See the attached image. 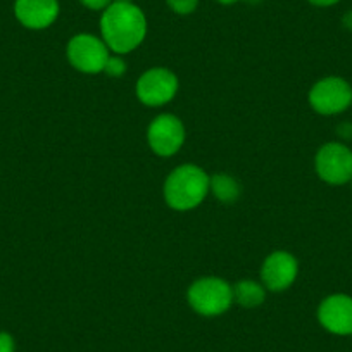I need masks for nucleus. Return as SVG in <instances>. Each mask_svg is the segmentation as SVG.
Masks as SVG:
<instances>
[{"label": "nucleus", "mask_w": 352, "mask_h": 352, "mask_svg": "<svg viewBox=\"0 0 352 352\" xmlns=\"http://www.w3.org/2000/svg\"><path fill=\"white\" fill-rule=\"evenodd\" d=\"M309 2L316 8H331V6L338 4L340 0H309Z\"/></svg>", "instance_id": "6ab92c4d"}, {"label": "nucleus", "mask_w": 352, "mask_h": 352, "mask_svg": "<svg viewBox=\"0 0 352 352\" xmlns=\"http://www.w3.org/2000/svg\"><path fill=\"white\" fill-rule=\"evenodd\" d=\"M266 299V292L261 283L254 280H242L233 287V302L242 307H257Z\"/></svg>", "instance_id": "f8f14e48"}, {"label": "nucleus", "mask_w": 352, "mask_h": 352, "mask_svg": "<svg viewBox=\"0 0 352 352\" xmlns=\"http://www.w3.org/2000/svg\"><path fill=\"white\" fill-rule=\"evenodd\" d=\"M168 6L176 14H192L197 9L199 0H168Z\"/></svg>", "instance_id": "2eb2a0df"}, {"label": "nucleus", "mask_w": 352, "mask_h": 352, "mask_svg": "<svg viewBox=\"0 0 352 352\" xmlns=\"http://www.w3.org/2000/svg\"><path fill=\"white\" fill-rule=\"evenodd\" d=\"M14 14L25 28L45 30L59 16L57 0H16Z\"/></svg>", "instance_id": "9b49d317"}, {"label": "nucleus", "mask_w": 352, "mask_h": 352, "mask_svg": "<svg viewBox=\"0 0 352 352\" xmlns=\"http://www.w3.org/2000/svg\"><path fill=\"white\" fill-rule=\"evenodd\" d=\"M309 104L323 116L344 113L352 104V87L340 76L321 78L309 90Z\"/></svg>", "instance_id": "20e7f679"}, {"label": "nucleus", "mask_w": 352, "mask_h": 352, "mask_svg": "<svg viewBox=\"0 0 352 352\" xmlns=\"http://www.w3.org/2000/svg\"><path fill=\"white\" fill-rule=\"evenodd\" d=\"M209 184H211V176L199 166H178L166 178V204L175 211H190L208 197Z\"/></svg>", "instance_id": "f03ea898"}, {"label": "nucleus", "mask_w": 352, "mask_h": 352, "mask_svg": "<svg viewBox=\"0 0 352 352\" xmlns=\"http://www.w3.org/2000/svg\"><path fill=\"white\" fill-rule=\"evenodd\" d=\"M297 273H299V264L296 257L285 250H278L264 259L263 268H261V280L268 290L282 292L296 282Z\"/></svg>", "instance_id": "9d476101"}, {"label": "nucleus", "mask_w": 352, "mask_h": 352, "mask_svg": "<svg viewBox=\"0 0 352 352\" xmlns=\"http://www.w3.org/2000/svg\"><path fill=\"white\" fill-rule=\"evenodd\" d=\"M218 2L223 6H232V4H235V2H239V0H218Z\"/></svg>", "instance_id": "412c9836"}, {"label": "nucleus", "mask_w": 352, "mask_h": 352, "mask_svg": "<svg viewBox=\"0 0 352 352\" xmlns=\"http://www.w3.org/2000/svg\"><path fill=\"white\" fill-rule=\"evenodd\" d=\"M337 133L342 140H352V123H342L337 126Z\"/></svg>", "instance_id": "a211bd4d"}, {"label": "nucleus", "mask_w": 352, "mask_h": 352, "mask_svg": "<svg viewBox=\"0 0 352 352\" xmlns=\"http://www.w3.org/2000/svg\"><path fill=\"white\" fill-rule=\"evenodd\" d=\"M318 321L330 333L352 335V297L345 294L328 296L318 307Z\"/></svg>", "instance_id": "1a4fd4ad"}, {"label": "nucleus", "mask_w": 352, "mask_h": 352, "mask_svg": "<svg viewBox=\"0 0 352 352\" xmlns=\"http://www.w3.org/2000/svg\"><path fill=\"white\" fill-rule=\"evenodd\" d=\"M342 25H344L345 28L351 30V32H352V11L345 12L344 18H342Z\"/></svg>", "instance_id": "aec40b11"}, {"label": "nucleus", "mask_w": 352, "mask_h": 352, "mask_svg": "<svg viewBox=\"0 0 352 352\" xmlns=\"http://www.w3.org/2000/svg\"><path fill=\"white\" fill-rule=\"evenodd\" d=\"M80 2L87 9H92V11H104V9L113 4V0H80Z\"/></svg>", "instance_id": "f3484780"}, {"label": "nucleus", "mask_w": 352, "mask_h": 352, "mask_svg": "<svg viewBox=\"0 0 352 352\" xmlns=\"http://www.w3.org/2000/svg\"><path fill=\"white\" fill-rule=\"evenodd\" d=\"M188 304L202 316H219L233 304V287L216 276H206L192 283L187 294Z\"/></svg>", "instance_id": "7ed1b4c3"}, {"label": "nucleus", "mask_w": 352, "mask_h": 352, "mask_svg": "<svg viewBox=\"0 0 352 352\" xmlns=\"http://www.w3.org/2000/svg\"><path fill=\"white\" fill-rule=\"evenodd\" d=\"M178 92V78L166 67H152L137 81V97L148 107L164 106L171 102Z\"/></svg>", "instance_id": "0eeeda50"}, {"label": "nucleus", "mask_w": 352, "mask_h": 352, "mask_svg": "<svg viewBox=\"0 0 352 352\" xmlns=\"http://www.w3.org/2000/svg\"><path fill=\"white\" fill-rule=\"evenodd\" d=\"M104 73L111 78L123 76V74L126 73V63H124L123 57L118 56V54L116 56H109V59H107L106 63V67H104Z\"/></svg>", "instance_id": "4468645a"}, {"label": "nucleus", "mask_w": 352, "mask_h": 352, "mask_svg": "<svg viewBox=\"0 0 352 352\" xmlns=\"http://www.w3.org/2000/svg\"><path fill=\"white\" fill-rule=\"evenodd\" d=\"M113 2H121V4H130L131 0H113Z\"/></svg>", "instance_id": "4be33fe9"}, {"label": "nucleus", "mask_w": 352, "mask_h": 352, "mask_svg": "<svg viewBox=\"0 0 352 352\" xmlns=\"http://www.w3.org/2000/svg\"><path fill=\"white\" fill-rule=\"evenodd\" d=\"M147 142L154 154L161 157L175 155L185 142L184 123L173 114H161L148 124Z\"/></svg>", "instance_id": "6e6552de"}, {"label": "nucleus", "mask_w": 352, "mask_h": 352, "mask_svg": "<svg viewBox=\"0 0 352 352\" xmlns=\"http://www.w3.org/2000/svg\"><path fill=\"white\" fill-rule=\"evenodd\" d=\"M209 192H212V195L223 204H233L240 197V185L233 176L219 173L211 176Z\"/></svg>", "instance_id": "ddd939ff"}, {"label": "nucleus", "mask_w": 352, "mask_h": 352, "mask_svg": "<svg viewBox=\"0 0 352 352\" xmlns=\"http://www.w3.org/2000/svg\"><path fill=\"white\" fill-rule=\"evenodd\" d=\"M100 32L111 52L123 56L144 42L147 35V19L142 9L133 2L130 4L113 2L109 8L104 9L100 18Z\"/></svg>", "instance_id": "f257e3e1"}, {"label": "nucleus", "mask_w": 352, "mask_h": 352, "mask_svg": "<svg viewBox=\"0 0 352 352\" xmlns=\"http://www.w3.org/2000/svg\"><path fill=\"white\" fill-rule=\"evenodd\" d=\"M318 176L328 185H345L352 180V151L340 142L321 145L314 159Z\"/></svg>", "instance_id": "39448f33"}, {"label": "nucleus", "mask_w": 352, "mask_h": 352, "mask_svg": "<svg viewBox=\"0 0 352 352\" xmlns=\"http://www.w3.org/2000/svg\"><path fill=\"white\" fill-rule=\"evenodd\" d=\"M351 184H352V180H351Z\"/></svg>", "instance_id": "5701e85b"}, {"label": "nucleus", "mask_w": 352, "mask_h": 352, "mask_svg": "<svg viewBox=\"0 0 352 352\" xmlns=\"http://www.w3.org/2000/svg\"><path fill=\"white\" fill-rule=\"evenodd\" d=\"M16 342L11 333L8 331H0V352H14Z\"/></svg>", "instance_id": "dca6fc26"}, {"label": "nucleus", "mask_w": 352, "mask_h": 352, "mask_svg": "<svg viewBox=\"0 0 352 352\" xmlns=\"http://www.w3.org/2000/svg\"><path fill=\"white\" fill-rule=\"evenodd\" d=\"M109 47L102 38H97L88 33L74 35L67 43V59L74 69L87 74H96L104 71L111 56Z\"/></svg>", "instance_id": "423d86ee"}]
</instances>
